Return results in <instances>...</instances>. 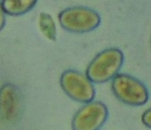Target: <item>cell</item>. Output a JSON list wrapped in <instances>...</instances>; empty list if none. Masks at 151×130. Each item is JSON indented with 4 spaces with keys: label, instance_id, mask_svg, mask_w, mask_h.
<instances>
[{
    "label": "cell",
    "instance_id": "cell-1",
    "mask_svg": "<svg viewBox=\"0 0 151 130\" xmlns=\"http://www.w3.org/2000/svg\"><path fill=\"white\" fill-rule=\"evenodd\" d=\"M124 63V54L117 48L106 49L98 53L89 63L86 76L94 83H104L112 80Z\"/></svg>",
    "mask_w": 151,
    "mask_h": 130
},
{
    "label": "cell",
    "instance_id": "cell-2",
    "mask_svg": "<svg viewBox=\"0 0 151 130\" xmlns=\"http://www.w3.org/2000/svg\"><path fill=\"white\" fill-rule=\"evenodd\" d=\"M61 27L71 33L85 34L97 28L101 24L99 13L85 6L69 7L58 14Z\"/></svg>",
    "mask_w": 151,
    "mask_h": 130
},
{
    "label": "cell",
    "instance_id": "cell-3",
    "mask_svg": "<svg viewBox=\"0 0 151 130\" xmlns=\"http://www.w3.org/2000/svg\"><path fill=\"white\" fill-rule=\"evenodd\" d=\"M111 89L116 98L131 106H141L149 100L147 87L138 79L125 74H117L111 82Z\"/></svg>",
    "mask_w": 151,
    "mask_h": 130
},
{
    "label": "cell",
    "instance_id": "cell-4",
    "mask_svg": "<svg viewBox=\"0 0 151 130\" xmlns=\"http://www.w3.org/2000/svg\"><path fill=\"white\" fill-rule=\"evenodd\" d=\"M60 85L64 92L76 102L87 104L93 101L96 95L93 82L76 70L65 71L60 77Z\"/></svg>",
    "mask_w": 151,
    "mask_h": 130
},
{
    "label": "cell",
    "instance_id": "cell-5",
    "mask_svg": "<svg viewBox=\"0 0 151 130\" xmlns=\"http://www.w3.org/2000/svg\"><path fill=\"white\" fill-rule=\"evenodd\" d=\"M108 117V109L101 102H88L74 115L73 130H99Z\"/></svg>",
    "mask_w": 151,
    "mask_h": 130
},
{
    "label": "cell",
    "instance_id": "cell-6",
    "mask_svg": "<svg viewBox=\"0 0 151 130\" xmlns=\"http://www.w3.org/2000/svg\"><path fill=\"white\" fill-rule=\"evenodd\" d=\"M22 95L18 87L5 83L0 88V118L5 122H14L22 112Z\"/></svg>",
    "mask_w": 151,
    "mask_h": 130
},
{
    "label": "cell",
    "instance_id": "cell-7",
    "mask_svg": "<svg viewBox=\"0 0 151 130\" xmlns=\"http://www.w3.org/2000/svg\"><path fill=\"white\" fill-rule=\"evenodd\" d=\"M38 0H2L1 4L5 14L21 16L30 12Z\"/></svg>",
    "mask_w": 151,
    "mask_h": 130
},
{
    "label": "cell",
    "instance_id": "cell-8",
    "mask_svg": "<svg viewBox=\"0 0 151 130\" xmlns=\"http://www.w3.org/2000/svg\"><path fill=\"white\" fill-rule=\"evenodd\" d=\"M38 25L40 30L43 35L50 41H56L57 38V27L52 17L46 12H41L39 15Z\"/></svg>",
    "mask_w": 151,
    "mask_h": 130
},
{
    "label": "cell",
    "instance_id": "cell-9",
    "mask_svg": "<svg viewBox=\"0 0 151 130\" xmlns=\"http://www.w3.org/2000/svg\"><path fill=\"white\" fill-rule=\"evenodd\" d=\"M142 122L145 126L148 128H150L151 126V111L150 109H148L142 115Z\"/></svg>",
    "mask_w": 151,
    "mask_h": 130
},
{
    "label": "cell",
    "instance_id": "cell-10",
    "mask_svg": "<svg viewBox=\"0 0 151 130\" xmlns=\"http://www.w3.org/2000/svg\"><path fill=\"white\" fill-rule=\"evenodd\" d=\"M4 25H5V12L0 2V31L4 28Z\"/></svg>",
    "mask_w": 151,
    "mask_h": 130
}]
</instances>
